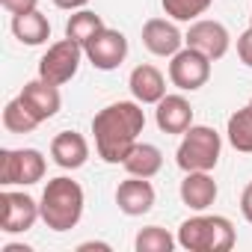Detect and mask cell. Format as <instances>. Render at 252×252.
<instances>
[{
  "label": "cell",
  "instance_id": "obj_30",
  "mask_svg": "<svg viewBox=\"0 0 252 252\" xmlns=\"http://www.w3.org/2000/svg\"><path fill=\"white\" fill-rule=\"evenodd\" d=\"M3 252H33L30 246H24V243H6L3 246Z\"/></svg>",
  "mask_w": 252,
  "mask_h": 252
},
{
  "label": "cell",
  "instance_id": "obj_5",
  "mask_svg": "<svg viewBox=\"0 0 252 252\" xmlns=\"http://www.w3.org/2000/svg\"><path fill=\"white\" fill-rule=\"evenodd\" d=\"M45 158L39 149H3L0 152V184H36L45 178Z\"/></svg>",
  "mask_w": 252,
  "mask_h": 252
},
{
  "label": "cell",
  "instance_id": "obj_21",
  "mask_svg": "<svg viewBox=\"0 0 252 252\" xmlns=\"http://www.w3.org/2000/svg\"><path fill=\"white\" fill-rule=\"evenodd\" d=\"M101 30H104L101 15H95V12H89V9H77V12L68 18V24H65V36L74 39L77 45H86V42L95 39Z\"/></svg>",
  "mask_w": 252,
  "mask_h": 252
},
{
  "label": "cell",
  "instance_id": "obj_22",
  "mask_svg": "<svg viewBox=\"0 0 252 252\" xmlns=\"http://www.w3.org/2000/svg\"><path fill=\"white\" fill-rule=\"evenodd\" d=\"M39 125H42V122L24 107L21 98H12V101L6 104V110H3V128H6L9 134H33Z\"/></svg>",
  "mask_w": 252,
  "mask_h": 252
},
{
  "label": "cell",
  "instance_id": "obj_16",
  "mask_svg": "<svg viewBox=\"0 0 252 252\" xmlns=\"http://www.w3.org/2000/svg\"><path fill=\"white\" fill-rule=\"evenodd\" d=\"M128 86H131L134 101H140V104H158L166 95V80H163L160 68H155V65H137L128 77Z\"/></svg>",
  "mask_w": 252,
  "mask_h": 252
},
{
  "label": "cell",
  "instance_id": "obj_6",
  "mask_svg": "<svg viewBox=\"0 0 252 252\" xmlns=\"http://www.w3.org/2000/svg\"><path fill=\"white\" fill-rule=\"evenodd\" d=\"M83 45H77L74 39H60V42H54L51 48H48V54L39 60V77H45V80H51V83H57V86H63V83H68L74 74H77V68H80V60H83Z\"/></svg>",
  "mask_w": 252,
  "mask_h": 252
},
{
  "label": "cell",
  "instance_id": "obj_7",
  "mask_svg": "<svg viewBox=\"0 0 252 252\" xmlns=\"http://www.w3.org/2000/svg\"><path fill=\"white\" fill-rule=\"evenodd\" d=\"M172 63H169V80H172V86H178V89H184V92H196V89H202L205 83H208V77H211V63L214 60H208L202 51H196V48H181L175 57H169Z\"/></svg>",
  "mask_w": 252,
  "mask_h": 252
},
{
  "label": "cell",
  "instance_id": "obj_13",
  "mask_svg": "<svg viewBox=\"0 0 252 252\" xmlns=\"http://www.w3.org/2000/svg\"><path fill=\"white\" fill-rule=\"evenodd\" d=\"M155 119L163 134H187L193 128V107L184 95H163L158 101Z\"/></svg>",
  "mask_w": 252,
  "mask_h": 252
},
{
  "label": "cell",
  "instance_id": "obj_3",
  "mask_svg": "<svg viewBox=\"0 0 252 252\" xmlns=\"http://www.w3.org/2000/svg\"><path fill=\"white\" fill-rule=\"evenodd\" d=\"M178 243L190 252H228L234 246V225L217 214H196L178 225Z\"/></svg>",
  "mask_w": 252,
  "mask_h": 252
},
{
  "label": "cell",
  "instance_id": "obj_19",
  "mask_svg": "<svg viewBox=\"0 0 252 252\" xmlns=\"http://www.w3.org/2000/svg\"><path fill=\"white\" fill-rule=\"evenodd\" d=\"M122 166L128 169V175H137V178H155V175L160 172V166H163V155H160V149L152 146V143H137V146L131 149V155L125 158Z\"/></svg>",
  "mask_w": 252,
  "mask_h": 252
},
{
  "label": "cell",
  "instance_id": "obj_31",
  "mask_svg": "<svg viewBox=\"0 0 252 252\" xmlns=\"http://www.w3.org/2000/svg\"><path fill=\"white\" fill-rule=\"evenodd\" d=\"M249 30H252V15H249Z\"/></svg>",
  "mask_w": 252,
  "mask_h": 252
},
{
  "label": "cell",
  "instance_id": "obj_27",
  "mask_svg": "<svg viewBox=\"0 0 252 252\" xmlns=\"http://www.w3.org/2000/svg\"><path fill=\"white\" fill-rule=\"evenodd\" d=\"M240 214H243V220L246 222H252V181L243 187V193H240Z\"/></svg>",
  "mask_w": 252,
  "mask_h": 252
},
{
  "label": "cell",
  "instance_id": "obj_18",
  "mask_svg": "<svg viewBox=\"0 0 252 252\" xmlns=\"http://www.w3.org/2000/svg\"><path fill=\"white\" fill-rule=\"evenodd\" d=\"M12 33L21 45H42L51 39V21L39 9L21 12V15H12Z\"/></svg>",
  "mask_w": 252,
  "mask_h": 252
},
{
  "label": "cell",
  "instance_id": "obj_2",
  "mask_svg": "<svg viewBox=\"0 0 252 252\" xmlns=\"http://www.w3.org/2000/svg\"><path fill=\"white\" fill-rule=\"evenodd\" d=\"M39 211H42V220H45L48 228L71 231L83 217V187L77 181L65 178V175L51 178L45 193H42Z\"/></svg>",
  "mask_w": 252,
  "mask_h": 252
},
{
  "label": "cell",
  "instance_id": "obj_15",
  "mask_svg": "<svg viewBox=\"0 0 252 252\" xmlns=\"http://www.w3.org/2000/svg\"><path fill=\"white\" fill-rule=\"evenodd\" d=\"M51 158L63 169H80L89 160V143L77 131H60L51 140Z\"/></svg>",
  "mask_w": 252,
  "mask_h": 252
},
{
  "label": "cell",
  "instance_id": "obj_20",
  "mask_svg": "<svg viewBox=\"0 0 252 252\" xmlns=\"http://www.w3.org/2000/svg\"><path fill=\"white\" fill-rule=\"evenodd\" d=\"M225 134H228V143H231L237 152L252 155V107H249V104L228 116Z\"/></svg>",
  "mask_w": 252,
  "mask_h": 252
},
{
  "label": "cell",
  "instance_id": "obj_14",
  "mask_svg": "<svg viewBox=\"0 0 252 252\" xmlns=\"http://www.w3.org/2000/svg\"><path fill=\"white\" fill-rule=\"evenodd\" d=\"M143 45H146L155 57H175V54L181 51V45H184V36H181V30H178L172 21H166V18H152V21H146V27H143Z\"/></svg>",
  "mask_w": 252,
  "mask_h": 252
},
{
  "label": "cell",
  "instance_id": "obj_28",
  "mask_svg": "<svg viewBox=\"0 0 252 252\" xmlns=\"http://www.w3.org/2000/svg\"><path fill=\"white\" fill-rule=\"evenodd\" d=\"M89 3V0H54V6H60V9H83Z\"/></svg>",
  "mask_w": 252,
  "mask_h": 252
},
{
  "label": "cell",
  "instance_id": "obj_29",
  "mask_svg": "<svg viewBox=\"0 0 252 252\" xmlns=\"http://www.w3.org/2000/svg\"><path fill=\"white\" fill-rule=\"evenodd\" d=\"M77 249H80V252H89V249H104V252H110V243H95V240H89V243H80Z\"/></svg>",
  "mask_w": 252,
  "mask_h": 252
},
{
  "label": "cell",
  "instance_id": "obj_10",
  "mask_svg": "<svg viewBox=\"0 0 252 252\" xmlns=\"http://www.w3.org/2000/svg\"><path fill=\"white\" fill-rule=\"evenodd\" d=\"M184 45L187 48H196L202 51L208 60H222L228 54V45H231V36L228 30L220 24V21H193L187 36H184Z\"/></svg>",
  "mask_w": 252,
  "mask_h": 252
},
{
  "label": "cell",
  "instance_id": "obj_23",
  "mask_svg": "<svg viewBox=\"0 0 252 252\" xmlns=\"http://www.w3.org/2000/svg\"><path fill=\"white\" fill-rule=\"evenodd\" d=\"M175 246V237L160 228V225H146L137 231V240H134V249L137 252H172Z\"/></svg>",
  "mask_w": 252,
  "mask_h": 252
},
{
  "label": "cell",
  "instance_id": "obj_26",
  "mask_svg": "<svg viewBox=\"0 0 252 252\" xmlns=\"http://www.w3.org/2000/svg\"><path fill=\"white\" fill-rule=\"evenodd\" d=\"M0 3H3V9H6V12L21 15V12H33L39 0H0Z\"/></svg>",
  "mask_w": 252,
  "mask_h": 252
},
{
  "label": "cell",
  "instance_id": "obj_25",
  "mask_svg": "<svg viewBox=\"0 0 252 252\" xmlns=\"http://www.w3.org/2000/svg\"><path fill=\"white\" fill-rule=\"evenodd\" d=\"M237 57H240L243 65L252 68V30H246V33L237 36Z\"/></svg>",
  "mask_w": 252,
  "mask_h": 252
},
{
  "label": "cell",
  "instance_id": "obj_4",
  "mask_svg": "<svg viewBox=\"0 0 252 252\" xmlns=\"http://www.w3.org/2000/svg\"><path fill=\"white\" fill-rule=\"evenodd\" d=\"M220 152H222L220 134L208 125H193L178 146L175 160L184 172H211L220 163Z\"/></svg>",
  "mask_w": 252,
  "mask_h": 252
},
{
  "label": "cell",
  "instance_id": "obj_32",
  "mask_svg": "<svg viewBox=\"0 0 252 252\" xmlns=\"http://www.w3.org/2000/svg\"><path fill=\"white\" fill-rule=\"evenodd\" d=\"M249 107H252V98H249Z\"/></svg>",
  "mask_w": 252,
  "mask_h": 252
},
{
  "label": "cell",
  "instance_id": "obj_12",
  "mask_svg": "<svg viewBox=\"0 0 252 252\" xmlns=\"http://www.w3.org/2000/svg\"><path fill=\"white\" fill-rule=\"evenodd\" d=\"M116 205L122 214L128 217H143L155 208V187L149 178H137L131 175L128 181H122L116 187Z\"/></svg>",
  "mask_w": 252,
  "mask_h": 252
},
{
  "label": "cell",
  "instance_id": "obj_11",
  "mask_svg": "<svg viewBox=\"0 0 252 252\" xmlns=\"http://www.w3.org/2000/svg\"><path fill=\"white\" fill-rule=\"evenodd\" d=\"M18 98L24 101V107H27L39 122L54 119V116L60 113V107H63L60 86H57V83H51V80H45V77H36V80L24 83V89H21V95H18Z\"/></svg>",
  "mask_w": 252,
  "mask_h": 252
},
{
  "label": "cell",
  "instance_id": "obj_9",
  "mask_svg": "<svg viewBox=\"0 0 252 252\" xmlns=\"http://www.w3.org/2000/svg\"><path fill=\"white\" fill-rule=\"evenodd\" d=\"M83 51H86V60L95 68L113 71V68H119L125 63V57H128V39H125V33H119V30L104 27L95 39H89L83 45Z\"/></svg>",
  "mask_w": 252,
  "mask_h": 252
},
{
  "label": "cell",
  "instance_id": "obj_8",
  "mask_svg": "<svg viewBox=\"0 0 252 252\" xmlns=\"http://www.w3.org/2000/svg\"><path fill=\"white\" fill-rule=\"evenodd\" d=\"M39 217H42V211H39V202L33 196L12 193V190L0 193V231L21 234V231L33 228Z\"/></svg>",
  "mask_w": 252,
  "mask_h": 252
},
{
  "label": "cell",
  "instance_id": "obj_24",
  "mask_svg": "<svg viewBox=\"0 0 252 252\" xmlns=\"http://www.w3.org/2000/svg\"><path fill=\"white\" fill-rule=\"evenodd\" d=\"M163 3V12L175 21H196L214 0H160Z\"/></svg>",
  "mask_w": 252,
  "mask_h": 252
},
{
  "label": "cell",
  "instance_id": "obj_1",
  "mask_svg": "<svg viewBox=\"0 0 252 252\" xmlns=\"http://www.w3.org/2000/svg\"><path fill=\"white\" fill-rule=\"evenodd\" d=\"M143 128H146V113H143L140 101L107 104L92 119L98 158L104 163H125V158H128L131 149L137 146Z\"/></svg>",
  "mask_w": 252,
  "mask_h": 252
},
{
  "label": "cell",
  "instance_id": "obj_17",
  "mask_svg": "<svg viewBox=\"0 0 252 252\" xmlns=\"http://www.w3.org/2000/svg\"><path fill=\"white\" fill-rule=\"evenodd\" d=\"M178 193L190 211H208L217 202V181L208 172H187Z\"/></svg>",
  "mask_w": 252,
  "mask_h": 252
}]
</instances>
